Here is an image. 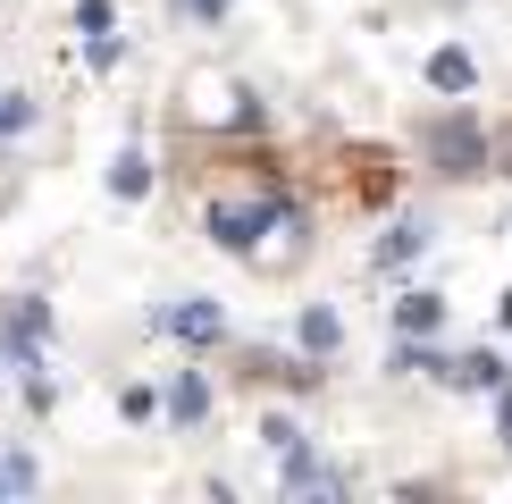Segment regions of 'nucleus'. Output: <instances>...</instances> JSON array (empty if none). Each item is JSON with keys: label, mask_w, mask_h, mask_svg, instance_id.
<instances>
[{"label": "nucleus", "mask_w": 512, "mask_h": 504, "mask_svg": "<svg viewBox=\"0 0 512 504\" xmlns=\"http://www.w3.org/2000/svg\"><path fill=\"white\" fill-rule=\"evenodd\" d=\"M420 143H429V152H437L445 168H454V177H462V168H471V160H487V135H479L471 118H437V126H429V135H420Z\"/></svg>", "instance_id": "nucleus-3"}, {"label": "nucleus", "mask_w": 512, "mask_h": 504, "mask_svg": "<svg viewBox=\"0 0 512 504\" xmlns=\"http://www.w3.org/2000/svg\"><path fill=\"white\" fill-rule=\"evenodd\" d=\"M420 244H429V227H395V236L387 244H378V261H412V252Z\"/></svg>", "instance_id": "nucleus-11"}, {"label": "nucleus", "mask_w": 512, "mask_h": 504, "mask_svg": "<svg viewBox=\"0 0 512 504\" xmlns=\"http://www.w3.org/2000/svg\"><path fill=\"white\" fill-rule=\"evenodd\" d=\"M17 126H34V101L26 93H0V135H17Z\"/></svg>", "instance_id": "nucleus-12"}, {"label": "nucleus", "mask_w": 512, "mask_h": 504, "mask_svg": "<svg viewBox=\"0 0 512 504\" xmlns=\"http://www.w3.org/2000/svg\"><path fill=\"white\" fill-rule=\"evenodd\" d=\"M42 336H51V311H42L34 294H26V303H9V320H0V353H9L17 378L42 370Z\"/></svg>", "instance_id": "nucleus-1"}, {"label": "nucleus", "mask_w": 512, "mask_h": 504, "mask_svg": "<svg viewBox=\"0 0 512 504\" xmlns=\"http://www.w3.org/2000/svg\"><path fill=\"white\" fill-rule=\"evenodd\" d=\"M168 420H185V429L210 420V378H202V370H185L177 387H168Z\"/></svg>", "instance_id": "nucleus-5"}, {"label": "nucleus", "mask_w": 512, "mask_h": 504, "mask_svg": "<svg viewBox=\"0 0 512 504\" xmlns=\"http://www.w3.org/2000/svg\"><path fill=\"white\" fill-rule=\"evenodd\" d=\"M143 185H152V160H143L135 143H126V152H118V168H110V194H118V202H135Z\"/></svg>", "instance_id": "nucleus-6"}, {"label": "nucleus", "mask_w": 512, "mask_h": 504, "mask_svg": "<svg viewBox=\"0 0 512 504\" xmlns=\"http://www.w3.org/2000/svg\"><path fill=\"white\" fill-rule=\"evenodd\" d=\"M504 320H512V294H504Z\"/></svg>", "instance_id": "nucleus-16"}, {"label": "nucleus", "mask_w": 512, "mask_h": 504, "mask_svg": "<svg viewBox=\"0 0 512 504\" xmlns=\"http://www.w3.org/2000/svg\"><path fill=\"white\" fill-rule=\"evenodd\" d=\"M277 210H286L277 194H269V202H219V210H210V236H219L227 252H252V244L277 227Z\"/></svg>", "instance_id": "nucleus-2"}, {"label": "nucleus", "mask_w": 512, "mask_h": 504, "mask_svg": "<svg viewBox=\"0 0 512 504\" xmlns=\"http://www.w3.org/2000/svg\"><path fill=\"white\" fill-rule=\"evenodd\" d=\"M160 328H168V336H185V345H219V336H227V311H219V303H202V294H185L177 311H160Z\"/></svg>", "instance_id": "nucleus-4"}, {"label": "nucleus", "mask_w": 512, "mask_h": 504, "mask_svg": "<svg viewBox=\"0 0 512 504\" xmlns=\"http://www.w3.org/2000/svg\"><path fill=\"white\" fill-rule=\"evenodd\" d=\"M429 84H437V93H471V84H479V68H471L462 51H437V59H429Z\"/></svg>", "instance_id": "nucleus-9"}, {"label": "nucleus", "mask_w": 512, "mask_h": 504, "mask_svg": "<svg viewBox=\"0 0 512 504\" xmlns=\"http://www.w3.org/2000/svg\"><path fill=\"white\" fill-rule=\"evenodd\" d=\"M177 9H185V17H202V26H219V17L236 9V0H177Z\"/></svg>", "instance_id": "nucleus-13"}, {"label": "nucleus", "mask_w": 512, "mask_h": 504, "mask_svg": "<svg viewBox=\"0 0 512 504\" xmlns=\"http://www.w3.org/2000/svg\"><path fill=\"white\" fill-rule=\"evenodd\" d=\"M437 320H445V303H437V294H403V303H395V328H403V336H429Z\"/></svg>", "instance_id": "nucleus-7"}, {"label": "nucleus", "mask_w": 512, "mask_h": 504, "mask_svg": "<svg viewBox=\"0 0 512 504\" xmlns=\"http://www.w3.org/2000/svg\"><path fill=\"white\" fill-rule=\"evenodd\" d=\"M504 446H512V395H504Z\"/></svg>", "instance_id": "nucleus-15"}, {"label": "nucleus", "mask_w": 512, "mask_h": 504, "mask_svg": "<svg viewBox=\"0 0 512 504\" xmlns=\"http://www.w3.org/2000/svg\"><path fill=\"white\" fill-rule=\"evenodd\" d=\"M487 152H496V168H504V177H512V126H504L496 143H487Z\"/></svg>", "instance_id": "nucleus-14"}, {"label": "nucleus", "mask_w": 512, "mask_h": 504, "mask_svg": "<svg viewBox=\"0 0 512 504\" xmlns=\"http://www.w3.org/2000/svg\"><path fill=\"white\" fill-rule=\"evenodd\" d=\"M445 378L454 387H504V362L496 353H462V362H445Z\"/></svg>", "instance_id": "nucleus-8"}, {"label": "nucleus", "mask_w": 512, "mask_h": 504, "mask_svg": "<svg viewBox=\"0 0 512 504\" xmlns=\"http://www.w3.org/2000/svg\"><path fill=\"white\" fill-rule=\"evenodd\" d=\"M336 336H345V320H336L328 303H311L303 311V353H336Z\"/></svg>", "instance_id": "nucleus-10"}, {"label": "nucleus", "mask_w": 512, "mask_h": 504, "mask_svg": "<svg viewBox=\"0 0 512 504\" xmlns=\"http://www.w3.org/2000/svg\"><path fill=\"white\" fill-rule=\"evenodd\" d=\"M0 496H9V479H0Z\"/></svg>", "instance_id": "nucleus-17"}]
</instances>
